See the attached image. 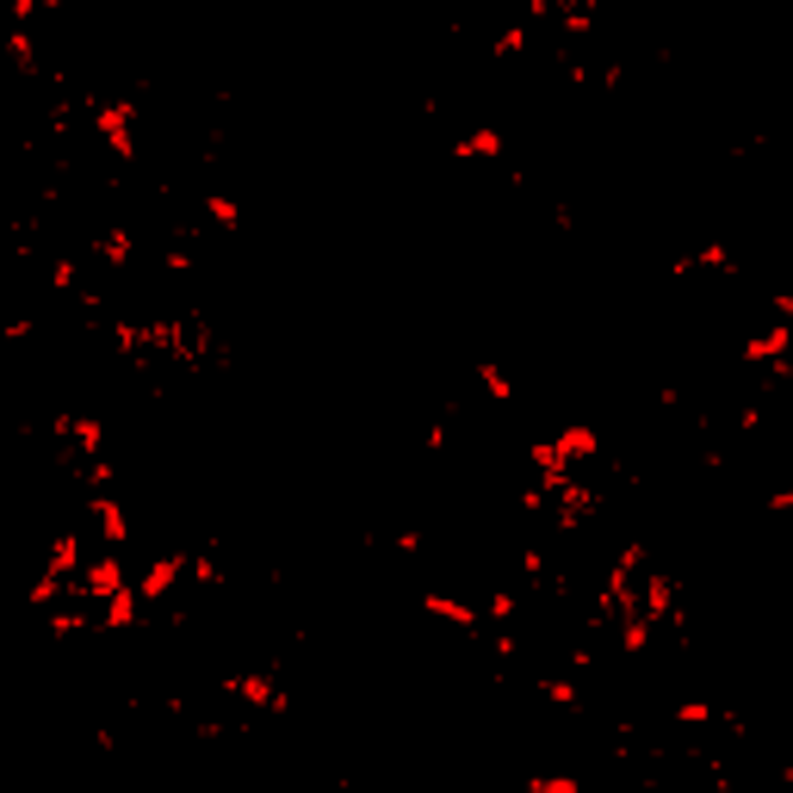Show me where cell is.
<instances>
[{
  "label": "cell",
  "mask_w": 793,
  "mask_h": 793,
  "mask_svg": "<svg viewBox=\"0 0 793 793\" xmlns=\"http://www.w3.org/2000/svg\"><path fill=\"white\" fill-rule=\"evenodd\" d=\"M218 688L236 700V707H249V713H273V719L292 713V695H285V682H280L267 664H254V669H223Z\"/></svg>",
  "instance_id": "obj_1"
},
{
  "label": "cell",
  "mask_w": 793,
  "mask_h": 793,
  "mask_svg": "<svg viewBox=\"0 0 793 793\" xmlns=\"http://www.w3.org/2000/svg\"><path fill=\"white\" fill-rule=\"evenodd\" d=\"M187 583H192V552H187V545H168V552H156V559L137 564V595H143L149 607L174 602Z\"/></svg>",
  "instance_id": "obj_2"
},
{
  "label": "cell",
  "mask_w": 793,
  "mask_h": 793,
  "mask_svg": "<svg viewBox=\"0 0 793 793\" xmlns=\"http://www.w3.org/2000/svg\"><path fill=\"white\" fill-rule=\"evenodd\" d=\"M81 521L94 528L100 545H125L131 552V540H137V521H131L118 490H81Z\"/></svg>",
  "instance_id": "obj_3"
},
{
  "label": "cell",
  "mask_w": 793,
  "mask_h": 793,
  "mask_svg": "<svg viewBox=\"0 0 793 793\" xmlns=\"http://www.w3.org/2000/svg\"><path fill=\"white\" fill-rule=\"evenodd\" d=\"M416 607L428 614V620H440V626H459V633H483V602H466V595H452V589H421Z\"/></svg>",
  "instance_id": "obj_4"
},
{
  "label": "cell",
  "mask_w": 793,
  "mask_h": 793,
  "mask_svg": "<svg viewBox=\"0 0 793 793\" xmlns=\"http://www.w3.org/2000/svg\"><path fill=\"white\" fill-rule=\"evenodd\" d=\"M552 440H559V452L571 459V471H589L595 459H602V428H595L589 416H571L552 428Z\"/></svg>",
  "instance_id": "obj_5"
},
{
  "label": "cell",
  "mask_w": 793,
  "mask_h": 793,
  "mask_svg": "<svg viewBox=\"0 0 793 793\" xmlns=\"http://www.w3.org/2000/svg\"><path fill=\"white\" fill-rule=\"evenodd\" d=\"M502 149H509V137H502V125H466L447 137V156L452 161H502Z\"/></svg>",
  "instance_id": "obj_6"
},
{
  "label": "cell",
  "mask_w": 793,
  "mask_h": 793,
  "mask_svg": "<svg viewBox=\"0 0 793 793\" xmlns=\"http://www.w3.org/2000/svg\"><path fill=\"white\" fill-rule=\"evenodd\" d=\"M540 700L545 707H559V713H583V707H589V688H583V676H576L571 664L564 669H540Z\"/></svg>",
  "instance_id": "obj_7"
},
{
  "label": "cell",
  "mask_w": 793,
  "mask_h": 793,
  "mask_svg": "<svg viewBox=\"0 0 793 793\" xmlns=\"http://www.w3.org/2000/svg\"><path fill=\"white\" fill-rule=\"evenodd\" d=\"M199 218L211 223L218 236H236L242 223H249V211H242V199H230V192H205V199H199Z\"/></svg>",
  "instance_id": "obj_8"
},
{
  "label": "cell",
  "mask_w": 793,
  "mask_h": 793,
  "mask_svg": "<svg viewBox=\"0 0 793 793\" xmlns=\"http://www.w3.org/2000/svg\"><path fill=\"white\" fill-rule=\"evenodd\" d=\"M669 719H676L682 731H707L719 719V707L707 695H676V700H669Z\"/></svg>",
  "instance_id": "obj_9"
},
{
  "label": "cell",
  "mask_w": 793,
  "mask_h": 793,
  "mask_svg": "<svg viewBox=\"0 0 793 793\" xmlns=\"http://www.w3.org/2000/svg\"><path fill=\"white\" fill-rule=\"evenodd\" d=\"M471 378H478V390L490 397V404H514V373H502L497 359H478V366H471Z\"/></svg>",
  "instance_id": "obj_10"
},
{
  "label": "cell",
  "mask_w": 793,
  "mask_h": 793,
  "mask_svg": "<svg viewBox=\"0 0 793 793\" xmlns=\"http://www.w3.org/2000/svg\"><path fill=\"white\" fill-rule=\"evenodd\" d=\"M528 787L533 793H583V775L576 769H533Z\"/></svg>",
  "instance_id": "obj_11"
},
{
  "label": "cell",
  "mask_w": 793,
  "mask_h": 793,
  "mask_svg": "<svg viewBox=\"0 0 793 793\" xmlns=\"http://www.w3.org/2000/svg\"><path fill=\"white\" fill-rule=\"evenodd\" d=\"M762 514H793V483H775V490L762 497Z\"/></svg>",
  "instance_id": "obj_12"
},
{
  "label": "cell",
  "mask_w": 793,
  "mask_h": 793,
  "mask_svg": "<svg viewBox=\"0 0 793 793\" xmlns=\"http://www.w3.org/2000/svg\"><path fill=\"white\" fill-rule=\"evenodd\" d=\"M787 657H793V638H787Z\"/></svg>",
  "instance_id": "obj_13"
}]
</instances>
